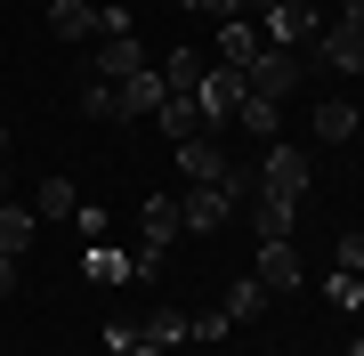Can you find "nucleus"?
I'll list each match as a JSON object with an SVG mask.
<instances>
[{"label":"nucleus","instance_id":"obj_7","mask_svg":"<svg viewBox=\"0 0 364 356\" xmlns=\"http://www.w3.org/2000/svg\"><path fill=\"white\" fill-rule=\"evenodd\" d=\"M162 97H170L162 65H138L130 81H114V106H122V114H162Z\"/></svg>","mask_w":364,"mask_h":356},{"label":"nucleus","instance_id":"obj_16","mask_svg":"<svg viewBox=\"0 0 364 356\" xmlns=\"http://www.w3.org/2000/svg\"><path fill=\"white\" fill-rule=\"evenodd\" d=\"M33 227H41V211H33V203H0V251H9V259L33 243Z\"/></svg>","mask_w":364,"mask_h":356},{"label":"nucleus","instance_id":"obj_10","mask_svg":"<svg viewBox=\"0 0 364 356\" xmlns=\"http://www.w3.org/2000/svg\"><path fill=\"white\" fill-rule=\"evenodd\" d=\"M243 219L259 227V243H291V219H299V203H284V195H251V203H243Z\"/></svg>","mask_w":364,"mask_h":356},{"label":"nucleus","instance_id":"obj_11","mask_svg":"<svg viewBox=\"0 0 364 356\" xmlns=\"http://www.w3.org/2000/svg\"><path fill=\"white\" fill-rule=\"evenodd\" d=\"M259 284L267 291H299V284H308V267H299L291 243H259Z\"/></svg>","mask_w":364,"mask_h":356},{"label":"nucleus","instance_id":"obj_1","mask_svg":"<svg viewBox=\"0 0 364 356\" xmlns=\"http://www.w3.org/2000/svg\"><path fill=\"white\" fill-rule=\"evenodd\" d=\"M251 178H259V195L299 203V195H308V178H316V162H308V146H267V154L251 162Z\"/></svg>","mask_w":364,"mask_h":356},{"label":"nucleus","instance_id":"obj_4","mask_svg":"<svg viewBox=\"0 0 364 356\" xmlns=\"http://www.w3.org/2000/svg\"><path fill=\"white\" fill-rule=\"evenodd\" d=\"M235 211H243V203H235L227 186H186V195H178V227H186V235H210V227H227Z\"/></svg>","mask_w":364,"mask_h":356},{"label":"nucleus","instance_id":"obj_12","mask_svg":"<svg viewBox=\"0 0 364 356\" xmlns=\"http://www.w3.org/2000/svg\"><path fill=\"white\" fill-rule=\"evenodd\" d=\"M146 65V49L138 41H97V57H90V81H130Z\"/></svg>","mask_w":364,"mask_h":356},{"label":"nucleus","instance_id":"obj_14","mask_svg":"<svg viewBox=\"0 0 364 356\" xmlns=\"http://www.w3.org/2000/svg\"><path fill=\"white\" fill-rule=\"evenodd\" d=\"M49 33L57 41H97V9L90 0H49Z\"/></svg>","mask_w":364,"mask_h":356},{"label":"nucleus","instance_id":"obj_27","mask_svg":"<svg viewBox=\"0 0 364 356\" xmlns=\"http://www.w3.org/2000/svg\"><path fill=\"white\" fill-rule=\"evenodd\" d=\"M9 291H16V259L0 251V300H9Z\"/></svg>","mask_w":364,"mask_h":356},{"label":"nucleus","instance_id":"obj_13","mask_svg":"<svg viewBox=\"0 0 364 356\" xmlns=\"http://www.w3.org/2000/svg\"><path fill=\"white\" fill-rule=\"evenodd\" d=\"M259 49H267V41L251 33V16H227V25H219V65H235V73H243Z\"/></svg>","mask_w":364,"mask_h":356},{"label":"nucleus","instance_id":"obj_6","mask_svg":"<svg viewBox=\"0 0 364 356\" xmlns=\"http://www.w3.org/2000/svg\"><path fill=\"white\" fill-rule=\"evenodd\" d=\"M178 178H186V186H219V178H227V146H219V138H186V146H178Z\"/></svg>","mask_w":364,"mask_h":356},{"label":"nucleus","instance_id":"obj_28","mask_svg":"<svg viewBox=\"0 0 364 356\" xmlns=\"http://www.w3.org/2000/svg\"><path fill=\"white\" fill-rule=\"evenodd\" d=\"M195 9H210V16H219V25H227V16H243V9H235V0H195Z\"/></svg>","mask_w":364,"mask_h":356},{"label":"nucleus","instance_id":"obj_20","mask_svg":"<svg viewBox=\"0 0 364 356\" xmlns=\"http://www.w3.org/2000/svg\"><path fill=\"white\" fill-rule=\"evenodd\" d=\"M259 308H267V284H259V276H243V284L227 291V308H219V316H227V324H251Z\"/></svg>","mask_w":364,"mask_h":356},{"label":"nucleus","instance_id":"obj_22","mask_svg":"<svg viewBox=\"0 0 364 356\" xmlns=\"http://www.w3.org/2000/svg\"><path fill=\"white\" fill-rule=\"evenodd\" d=\"M235 122H243L259 146H275V122H284V106H267V97H243V106H235Z\"/></svg>","mask_w":364,"mask_h":356},{"label":"nucleus","instance_id":"obj_33","mask_svg":"<svg viewBox=\"0 0 364 356\" xmlns=\"http://www.w3.org/2000/svg\"><path fill=\"white\" fill-rule=\"evenodd\" d=\"M170 9H195V0H170Z\"/></svg>","mask_w":364,"mask_h":356},{"label":"nucleus","instance_id":"obj_18","mask_svg":"<svg viewBox=\"0 0 364 356\" xmlns=\"http://www.w3.org/2000/svg\"><path fill=\"white\" fill-rule=\"evenodd\" d=\"M33 211H41V219H73V211H81L73 178H41V186H33Z\"/></svg>","mask_w":364,"mask_h":356},{"label":"nucleus","instance_id":"obj_32","mask_svg":"<svg viewBox=\"0 0 364 356\" xmlns=\"http://www.w3.org/2000/svg\"><path fill=\"white\" fill-rule=\"evenodd\" d=\"M356 316H364V308H356ZM356 348H364V324H356Z\"/></svg>","mask_w":364,"mask_h":356},{"label":"nucleus","instance_id":"obj_29","mask_svg":"<svg viewBox=\"0 0 364 356\" xmlns=\"http://www.w3.org/2000/svg\"><path fill=\"white\" fill-rule=\"evenodd\" d=\"M235 9H243V16H267V9H275V0H235Z\"/></svg>","mask_w":364,"mask_h":356},{"label":"nucleus","instance_id":"obj_15","mask_svg":"<svg viewBox=\"0 0 364 356\" xmlns=\"http://www.w3.org/2000/svg\"><path fill=\"white\" fill-rule=\"evenodd\" d=\"M162 130H170V146H186V138H210V122H203V106H195V97H162Z\"/></svg>","mask_w":364,"mask_h":356},{"label":"nucleus","instance_id":"obj_25","mask_svg":"<svg viewBox=\"0 0 364 356\" xmlns=\"http://www.w3.org/2000/svg\"><path fill=\"white\" fill-rule=\"evenodd\" d=\"M324 291H332V308H364V276H332Z\"/></svg>","mask_w":364,"mask_h":356},{"label":"nucleus","instance_id":"obj_19","mask_svg":"<svg viewBox=\"0 0 364 356\" xmlns=\"http://www.w3.org/2000/svg\"><path fill=\"white\" fill-rule=\"evenodd\" d=\"M138 340H154V348H170V340H195V316H178V308H154V316L138 324Z\"/></svg>","mask_w":364,"mask_h":356},{"label":"nucleus","instance_id":"obj_31","mask_svg":"<svg viewBox=\"0 0 364 356\" xmlns=\"http://www.w3.org/2000/svg\"><path fill=\"white\" fill-rule=\"evenodd\" d=\"M0 203H9V171H0Z\"/></svg>","mask_w":364,"mask_h":356},{"label":"nucleus","instance_id":"obj_9","mask_svg":"<svg viewBox=\"0 0 364 356\" xmlns=\"http://www.w3.org/2000/svg\"><path fill=\"white\" fill-rule=\"evenodd\" d=\"M291 41H316V9L308 0H275L267 9V49H291Z\"/></svg>","mask_w":364,"mask_h":356},{"label":"nucleus","instance_id":"obj_17","mask_svg":"<svg viewBox=\"0 0 364 356\" xmlns=\"http://www.w3.org/2000/svg\"><path fill=\"white\" fill-rule=\"evenodd\" d=\"M316 138H324V146H348L356 138V106H348V97H324V106H316Z\"/></svg>","mask_w":364,"mask_h":356},{"label":"nucleus","instance_id":"obj_8","mask_svg":"<svg viewBox=\"0 0 364 356\" xmlns=\"http://www.w3.org/2000/svg\"><path fill=\"white\" fill-rule=\"evenodd\" d=\"M186 227H178V195H146V211H138V243L146 251H170Z\"/></svg>","mask_w":364,"mask_h":356},{"label":"nucleus","instance_id":"obj_21","mask_svg":"<svg viewBox=\"0 0 364 356\" xmlns=\"http://www.w3.org/2000/svg\"><path fill=\"white\" fill-rule=\"evenodd\" d=\"M203 73H210V65H203L195 49H178V57H170V65H162V81H170V97H195V90H203Z\"/></svg>","mask_w":364,"mask_h":356},{"label":"nucleus","instance_id":"obj_3","mask_svg":"<svg viewBox=\"0 0 364 356\" xmlns=\"http://www.w3.org/2000/svg\"><path fill=\"white\" fill-rule=\"evenodd\" d=\"M251 97V81L235 73V65H210L203 73V90H195V106H203V122H210V138H219V122H235V106Z\"/></svg>","mask_w":364,"mask_h":356},{"label":"nucleus","instance_id":"obj_30","mask_svg":"<svg viewBox=\"0 0 364 356\" xmlns=\"http://www.w3.org/2000/svg\"><path fill=\"white\" fill-rule=\"evenodd\" d=\"M130 356H162V348H154V340H138V348H130Z\"/></svg>","mask_w":364,"mask_h":356},{"label":"nucleus","instance_id":"obj_5","mask_svg":"<svg viewBox=\"0 0 364 356\" xmlns=\"http://www.w3.org/2000/svg\"><path fill=\"white\" fill-rule=\"evenodd\" d=\"M324 65H332V73H364V0H348L340 25L324 33Z\"/></svg>","mask_w":364,"mask_h":356},{"label":"nucleus","instance_id":"obj_24","mask_svg":"<svg viewBox=\"0 0 364 356\" xmlns=\"http://www.w3.org/2000/svg\"><path fill=\"white\" fill-rule=\"evenodd\" d=\"M81 114H90V122H122V106H114V81H81Z\"/></svg>","mask_w":364,"mask_h":356},{"label":"nucleus","instance_id":"obj_2","mask_svg":"<svg viewBox=\"0 0 364 356\" xmlns=\"http://www.w3.org/2000/svg\"><path fill=\"white\" fill-rule=\"evenodd\" d=\"M243 81H251V97H267V106H284V97L308 81V65H299V49H259L243 65Z\"/></svg>","mask_w":364,"mask_h":356},{"label":"nucleus","instance_id":"obj_23","mask_svg":"<svg viewBox=\"0 0 364 356\" xmlns=\"http://www.w3.org/2000/svg\"><path fill=\"white\" fill-rule=\"evenodd\" d=\"M122 276H130V251L97 243V251H90V284H122Z\"/></svg>","mask_w":364,"mask_h":356},{"label":"nucleus","instance_id":"obj_26","mask_svg":"<svg viewBox=\"0 0 364 356\" xmlns=\"http://www.w3.org/2000/svg\"><path fill=\"white\" fill-rule=\"evenodd\" d=\"M340 276H364V235H348V243H340Z\"/></svg>","mask_w":364,"mask_h":356}]
</instances>
